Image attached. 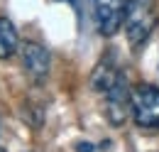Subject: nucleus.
Instances as JSON below:
<instances>
[{"label": "nucleus", "instance_id": "nucleus-7", "mask_svg": "<svg viewBox=\"0 0 159 152\" xmlns=\"http://www.w3.org/2000/svg\"><path fill=\"white\" fill-rule=\"evenodd\" d=\"M118 69H115V64H113V59H103L98 64V69L93 71L91 76V86H93V91H98V93H105L110 86H113V81L118 78Z\"/></svg>", "mask_w": 159, "mask_h": 152}, {"label": "nucleus", "instance_id": "nucleus-9", "mask_svg": "<svg viewBox=\"0 0 159 152\" xmlns=\"http://www.w3.org/2000/svg\"><path fill=\"white\" fill-rule=\"evenodd\" d=\"M64 2H71V5H76V0H64Z\"/></svg>", "mask_w": 159, "mask_h": 152}, {"label": "nucleus", "instance_id": "nucleus-3", "mask_svg": "<svg viewBox=\"0 0 159 152\" xmlns=\"http://www.w3.org/2000/svg\"><path fill=\"white\" fill-rule=\"evenodd\" d=\"M103 96H105V115H108V120L115 128H120L127 120V115L132 113V91H130L127 78L122 74H118V78L113 81V86Z\"/></svg>", "mask_w": 159, "mask_h": 152}, {"label": "nucleus", "instance_id": "nucleus-6", "mask_svg": "<svg viewBox=\"0 0 159 152\" xmlns=\"http://www.w3.org/2000/svg\"><path fill=\"white\" fill-rule=\"evenodd\" d=\"M20 47V35L7 17H0V61L10 59Z\"/></svg>", "mask_w": 159, "mask_h": 152}, {"label": "nucleus", "instance_id": "nucleus-2", "mask_svg": "<svg viewBox=\"0 0 159 152\" xmlns=\"http://www.w3.org/2000/svg\"><path fill=\"white\" fill-rule=\"evenodd\" d=\"M132 120L139 128H159V88L142 83L132 91Z\"/></svg>", "mask_w": 159, "mask_h": 152}, {"label": "nucleus", "instance_id": "nucleus-4", "mask_svg": "<svg viewBox=\"0 0 159 152\" xmlns=\"http://www.w3.org/2000/svg\"><path fill=\"white\" fill-rule=\"evenodd\" d=\"M96 27L103 37H113L125 20V0H91Z\"/></svg>", "mask_w": 159, "mask_h": 152}, {"label": "nucleus", "instance_id": "nucleus-8", "mask_svg": "<svg viewBox=\"0 0 159 152\" xmlns=\"http://www.w3.org/2000/svg\"><path fill=\"white\" fill-rule=\"evenodd\" d=\"M76 150H79V152H93V145H91V142H79Z\"/></svg>", "mask_w": 159, "mask_h": 152}, {"label": "nucleus", "instance_id": "nucleus-5", "mask_svg": "<svg viewBox=\"0 0 159 152\" xmlns=\"http://www.w3.org/2000/svg\"><path fill=\"white\" fill-rule=\"evenodd\" d=\"M49 52L37 44V42H27L22 47V69L32 81H44L49 74Z\"/></svg>", "mask_w": 159, "mask_h": 152}, {"label": "nucleus", "instance_id": "nucleus-1", "mask_svg": "<svg viewBox=\"0 0 159 152\" xmlns=\"http://www.w3.org/2000/svg\"><path fill=\"white\" fill-rule=\"evenodd\" d=\"M157 25V2L154 0H125V35L132 47H139L152 35Z\"/></svg>", "mask_w": 159, "mask_h": 152}]
</instances>
